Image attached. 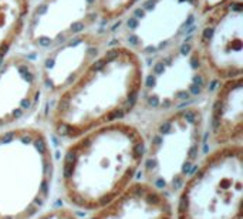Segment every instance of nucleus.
<instances>
[{"instance_id": "4", "label": "nucleus", "mask_w": 243, "mask_h": 219, "mask_svg": "<svg viewBox=\"0 0 243 219\" xmlns=\"http://www.w3.org/2000/svg\"><path fill=\"white\" fill-rule=\"evenodd\" d=\"M218 82L195 46L194 36L145 61L138 103L130 120L144 130L164 115L208 101Z\"/></svg>"}, {"instance_id": "12", "label": "nucleus", "mask_w": 243, "mask_h": 219, "mask_svg": "<svg viewBox=\"0 0 243 219\" xmlns=\"http://www.w3.org/2000/svg\"><path fill=\"white\" fill-rule=\"evenodd\" d=\"M206 147L243 145V76L218 81L205 107Z\"/></svg>"}, {"instance_id": "5", "label": "nucleus", "mask_w": 243, "mask_h": 219, "mask_svg": "<svg viewBox=\"0 0 243 219\" xmlns=\"http://www.w3.org/2000/svg\"><path fill=\"white\" fill-rule=\"evenodd\" d=\"M141 131L144 158L140 179L172 198L203 157L205 105L176 110Z\"/></svg>"}, {"instance_id": "10", "label": "nucleus", "mask_w": 243, "mask_h": 219, "mask_svg": "<svg viewBox=\"0 0 243 219\" xmlns=\"http://www.w3.org/2000/svg\"><path fill=\"white\" fill-rule=\"evenodd\" d=\"M112 44L111 30L97 27L57 44L37 60L44 98H56Z\"/></svg>"}, {"instance_id": "2", "label": "nucleus", "mask_w": 243, "mask_h": 219, "mask_svg": "<svg viewBox=\"0 0 243 219\" xmlns=\"http://www.w3.org/2000/svg\"><path fill=\"white\" fill-rule=\"evenodd\" d=\"M144 67L141 57L112 43L50 101L44 128L65 144L98 127L130 120L138 103Z\"/></svg>"}, {"instance_id": "3", "label": "nucleus", "mask_w": 243, "mask_h": 219, "mask_svg": "<svg viewBox=\"0 0 243 219\" xmlns=\"http://www.w3.org/2000/svg\"><path fill=\"white\" fill-rule=\"evenodd\" d=\"M57 179L51 135L24 124L0 131V219H33L49 208Z\"/></svg>"}, {"instance_id": "8", "label": "nucleus", "mask_w": 243, "mask_h": 219, "mask_svg": "<svg viewBox=\"0 0 243 219\" xmlns=\"http://www.w3.org/2000/svg\"><path fill=\"white\" fill-rule=\"evenodd\" d=\"M95 0H33L17 49L38 58L57 44L98 26Z\"/></svg>"}, {"instance_id": "1", "label": "nucleus", "mask_w": 243, "mask_h": 219, "mask_svg": "<svg viewBox=\"0 0 243 219\" xmlns=\"http://www.w3.org/2000/svg\"><path fill=\"white\" fill-rule=\"evenodd\" d=\"M144 134L131 120L118 121L65 142L57 165L64 205L91 212L140 178Z\"/></svg>"}, {"instance_id": "9", "label": "nucleus", "mask_w": 243, "mask_h": 219, "mask_svg": "<svg viewBox=\"0 0 243 219\" xmlns=\"http://www.w3.org/2000/svg\"><path fill=\"white\" fill-rule=\"evenodd\" d=\"M195 46L216 81L243 76V0H227L202 14Z\"/></svg>"}, {"instance_id": "6", "label": "nucleus", "mask_w": 243, "mask_h": 219, "mask_svg": "<svg viewBox=\"0 0 243 219\" xmlns=\"http://www.w3.org/2000/svg\"><path fill=\"white\" fill-rule=\"evenodd\" d=\"M175 195V219H242L243 145L209 149Z\"/></svg>"}, {"instance_id": "14", "label": "nucleus", "mask_w": 243, "mask_h": 219, "mask_svg": "<svg viewBox=\"0 0 243 219\" xmlns=\"http://www.w3.org/2000/svg\"><path fill=\"white\" fill-rule=\"evenodd\" d=\"M32 3L33 0H0V63L17 49Z\"/></svg>"}, {"instance_id": "13", "label": "nucleus", "mask_w": 243, "mask_h": 219, "mask_svg": "<svg viewBox=\"0 0 243 219\" xmlns=\"http://www.w3.org/2000/svg\"><path fill=\"white\" fill-rule=\"evenodd\" d=\"M86 219H175L173 201L138 178L110 202L88 212Z\"/></svg>"}, {"instance_id": "16", "label": "nucleus", "mask_w": 243, "mask_h": 219, "mask_svg": "<svg viewBox=\"0 0 243 219\" xmlns=\"http://www.w3.org/2000/svg\"><path fill=\"white\" fill-rule=\"evenodd\" d=\"M33 219H81L77 211L67 205H58L53 208L44 209L41 214L34 216Z\"/></svg>"}, {"instance_id": "15", "label": "nucleus", "mask_w": 243, "mask_h": 219, "mask_svg": "<svg viewBox=\"0 0 243 219\" xmlns=\"http://www.w3.org/2000/svg\"><path fill=\"white\" fill-rule=\"evenodd\" d=\"M141 0H95L100 22L112 26Z\"/></svg>"}, {"instance_id": "11", "label": "nucleus", "mask_w": 243, "mask_h": 219, "mask_svg": "<svg viewBox=\"0 0 243 219\" xmlns=\"http://www.w3.org/2000/svg\"><path fill=\"white\" fill-rule=\"evenodd\" d=\"M43 98L37 60L14 50L0 63V131L27 124Z\"/></svg>"}, {"instance_id": "7", "label": "nucleus", "mask_w": 243, "mask_h": 219, "mask_svg": "<svg viewBox=\"0 0 243 219\" xmlns=\"http://www.w3.org/2000/svg\"><path fill=\"white\" fill-rule=\"evenodd\" d=\"M200 17V0H141L111 26L112 43L145 63L194 36Z\"/></svg>"}]
</instances>
